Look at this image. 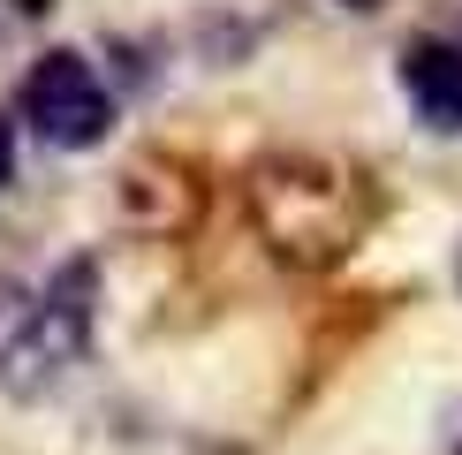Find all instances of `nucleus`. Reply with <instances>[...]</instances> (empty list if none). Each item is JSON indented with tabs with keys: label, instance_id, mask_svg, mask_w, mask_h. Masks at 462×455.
<instances>
[{
	"label": "nucleus",
	"instance_id": "obj_1",
	"mask_svg": "<svg viewBox=\"0 0 462 455\" xmlns=\"http://www.w3.org/2000/svg\"><path fill=\"white\" fill-rule=\"evenodd\" d=\"M243 198H250V228L265 236V251L281 265H303V274L341 265L379 220L372 182L349 160H326V152H273V160H258Z\"/></svg>",
	"mask_w": 462,
	"mask_h": 455
},
{
	"label": "nucleus",
	"instance_id": "obj_2",
	"mask_svg": "<svg viewBox=\"0 0 462 455\" xmlns=\"http://www.w3.org/2000/svg\"><path fill=\"white\" fill-rule=\"evenodd\" d=\"M91 303H99V265L69 258L61 274L31 296L23 327H15L8 357H0V379H8V387H46L53 372H69L76 357L91 349Z\"/></svg>",
	"mask_w": 462,
	"mask_h": 455
},
{
	"label": "nucleus",
	"instance_id": "obj_3",
	"mask_svg": "<svg viewBox=\"0 0 462 455\" xmlns=\"http://www.w3.org/2000/svg\"><path fill=\"white\" fill-rule=\"evenodd\" d=\"M23 114H31V129L46 144H61V152H84V144H99L106 137V122H114V91L99 84V69L84 61V53H46L31 76H23Z\"/></svg>",
	"mask_w": 462,
	"mask_h": 455
},
{
	"label": "nucleus",
	"instance_id": "obj_4",
	"mask_svg": "<svg viewBox=\"0 0 462 455\" xmlns=\"http://www.w3.org/2000/svg\"><path fill=\"white\" fill-rule=\"evenodd\" d=\"M402 91L432 129H462V38H410L402 46Z\"/></svg>",
	"mask_w": 462,
	"mask_h": 455
},
{
	"label": "nucleus",
	"instance_id": "obj_5",
	"mask_svg": "<svg viewBox=\"0 0 462 455\" xmlns=\"http://www.w3.org/2000/svg\"><path fill=\"white\" fill-rule=\"evenodd\" d=\"M8 175H15V129L0 122V182H8Z\"/></svg>",
	"mask_w": 462,
	"mask_h": 455
},
{
	"label": "nucleus",
	"instance_id": "obj_6",
	"mask_svg": "<svg viewBox=\"0 0 462 455\" xmlns=\"http://www.w3.org/2000/svg\"><path fill=\"white\" fill-rule=\"evenodd\" d=\"M15 8H23V15H46V8H53V0H15Z\"/></svg>",
	"mask_w": 462,
	"mask_h": 455
},
{
	"label": "nucleus",
	"instance_id": "obj_7",
	"mask_svg": "<svg viewBox=\"0 0 462 455\" xmlns=\"http://www.w3.org/2000/svg\"><path fill=\"white\" fill-rule=\"evenodd\" d=\"M455 455H462V448H455Z\"/></svg>",
	"mask_w": 462,
	"mask_h": 455
}]
</instances>
